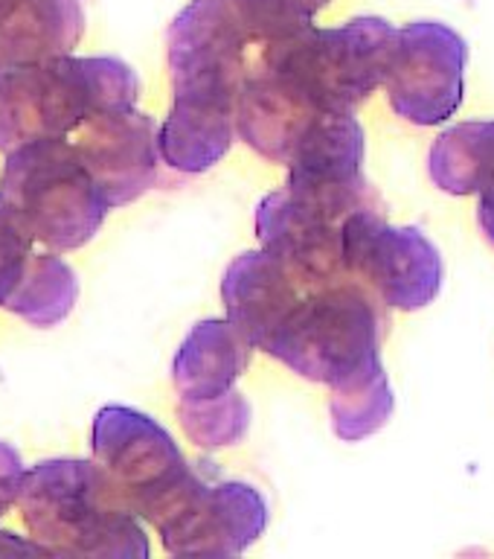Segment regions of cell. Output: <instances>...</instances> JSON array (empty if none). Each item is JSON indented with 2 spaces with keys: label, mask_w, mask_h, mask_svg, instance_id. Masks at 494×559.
Returning <instances> with one entry per match:
<instances>
[{
  "label": "cell",
  "mask_w": 494,
  "mask_h": 559,
  "mask_svg": "<svg viewBox=\"0 0 494 559\" xmlns=\"http://www.w3.org/2000/svg\"><path fill=\"white\" fill-rule=\"evenodd\" d=\"M76 300L79 277L76 271L70 269V262L61 260L59 253L33 251L3 309L17 314L29 326L50 330L56 323L68 321Z\"/></svg>",
  "instance_id": "18"
},
{
  "label": "cell",
  "mask_w": 494,
  "mask_h": 559,
  "mask_svg": "<svg viewBox=\"0 0 494 559\" xmlns=\"http://www.w3.org/2000/svg\"><path fill=\"white\" fill-rule=\"evenodd\" d=\"M140 79L113 56H56L0 68V152L33 140L68 138L91 117L134 108Z\"/></svg>",
  "instance_id": "2"
},
{
  "label": "cell",
  "mask_w": 494,
  "mask_h": 559,
  "mask_svg": "<svg viewBox=\"0 0 494 559\" xmlns=\"http://www.w3.org/2000/svg\"><path fill=\"white\" fill-rule=\"evenodd\" d=\"M312 283L288 269L268 248L239 253L221 280L227 318L244 332L256 349H268L288 314L294 312Z\"/></svg>",
  "instance_id": "13"
},
{
  "label": "cell",
  "mask_w": 494,
  "mask_h": 559,
  "mask_svg": "<svg viewBox=\"0 0 494 559\" xmlns=\"http://www.w3.org/2000/svg\"><path fill=\"white\" fill-rule=\"evenodd\" d=\"M344 222L329 210L300 199L288 187L270 192L256 207V236L288 269L312 286L349 277L344 269Z\"/></svg>",
  "instance_id": "12"
},
{
  "label": "cell",
  "mask_w": 494,
  "mask_h": 559,
  "mask_svg": "<svg viewBox=\"0 0 494 559\" xmlns=\"http://www.w3.org/2000/svg\"><path fill=\"white\" fill-rule=\"evenodd\" d=\"M73 146L111 210L152 190L164 160L160 126L155 117L137 111V105L103 111L82 122L73 131Z\"/></svg>",
  "instance_id": "11"
},
{
  "label": "cell",
  "mask_w": 494,
  "mask_h": 559,
  "mask_svg": "<svg viewBox=\"0 0 494 559\" xmlns=\"http://www.w3.org/2000/svg\"><path fill=\"white\" fill-rule=\"evenodd\" d=\"M33 245L35 236L0 192V306H7L9 295L15 292L26 262L33 257Z\"/></svg>",
  "instance_id": "21"
},
{
  "label": "cell",
  "mask_w": 494,
  "mask_h": 559,
  "mask_svg": "<svg viewBox=\"0 0 494 559\" xmlns=\"http://www.w3.org/2000/svg\"><path fill=\"white\" fill-rule=\"evenodd\" d=\"M427 173L448 195H483L494 190V120L445 129L431 146Z\"/></svg>",
  "instance_id": "17"
},
{
  "label": "cell",
  "mask_w": 494,
  "mask_h": 559,
  "mask_svg": "<svg viewBox=\"0 0 494 559\" xmlns=\"http://www.w3.org/2000/svg\"><path fill=\"white\" fill-rule=\"evenodd\" d=\"M384 332L387 306L358 280L344 277L309 288L265 353L303 379L344 391L384 376Z\"/></svg>",
  "instance_id": "3"
},
{
  "label": "cell",
  "mask_w": 494,
  "mask_h": 559,
  "mask_svg": "<svg viewBox=\"0 0 494 559\" xmlns=\"http://www.w3.org/2000/svg\"><path fill=\"white\" fill-rule=\"evenodd\" d=\"M82 35L79 0H0V68L70 56Z\"/></svg>",
  "instance_id": "16"
},
{
  "label": "cell",
  "mask_w": 494,
  "mask_h": 559,
  "mask_svg": "<svg viewBox=\"0 0 494 559\" xmlns=\"http://www.w3.org/2000/svg\"><path fill=\"white\" fill-rule=\"evenodd\" d=\"M12 554H38V557H47V550L41 545H35L33 539H17L15 533L0 531V557H12Z\"/></svg>",
  "instance_id": "23"
},
{
  "label": "cell",
  "mask_w": 494,
  "mask_h": 559,
  "mask_svg": "<svg viewBox=\"0 0 494 559\" xmlns=\"http://www.w3.org/2000/svg\"><path fill=\"white\" fill-rule=\"evenodd\" d=\"M253 344L230 318L198 321L172 361V382L181 402L209 400L233 391L251 365Z\"/></svg>",
  "instance_id": "15"
},
{
  "label": "cell",
  "mask_w": 494,
  "mask_h": 559,
  "mask_svg": "<svg viewBox=\"0 0 494 559\" xmlns=\"http://www.w3.org/2000/svg\"><path fill=\"white\" fill-rule=\"evenodd\" d=\"M24 478L26 466L24 461H21V452H17L15 445H9L0 440V519L17 504Z\"/></svg>",
  "instance_id": "22"
},
{
  "label": "cell",
  "mask_w": 494,
  "mask_h": 559,
  "mask_svg": "<svg viewBox=\"0 0 494 559\" xmlns=\"http://www.w3.org/2000/svg\"><path fill=\"white\" fill-rule=\"evenodd\" d=\"M0 192L35 242L52 251L91 242L111 210L68 138L33 140L7 152Z\"/></svg>",
  "instance_id": "5"
},
{
  "label": "cell",
  "mask_w": 494,
  "mask_h": 559,
  "mask_svg": "<svg viewBox=\"0 0 494 559\" xmlns=\"http://www.w3.org/2000/svg\"><path fill=\"white\" fill-rule=\"evenodd\" d=\"M291 3H297V7L303 9V12H309V15L314 17L323 7H326V3H329V0H291Z\"/></svg>",
  "instance_id": "25"
},
{
  "label": "cell",
  "mask_w": 494,
  "mask_h": 559,
  "mask_svg": "<svg viewBox=\"0 0 494 559\" xmlns=\"http://www.w3.org/2000/svg\"><path fill=\"white\" fill-rule=\"evenodd\" d=\"M17 510L47 557L146 559L140 515L96 461L52 457L26 469Z\"/></svg>",
  "instance_id": "1"
},
{
  "label": "cell",
  "mask_w": 494,
  "mask_h": 559,
  "mask_svg": "<svg viewBox=\"0 0 494 559\" xmlns=\"http://www.w3.org/2000/svg\"><path fill=\"white\" fill-rule=\"evenodd\" d=\"M364 129L356 114H323L288 160L286 187L338 218L382 207L378 192L364 178Z\"/></svg>",
  "instance_id": "10"
},
{
  "label": "cell",
  "mask_w": 494,
  "mask_h": 559,
  "mask_svg": "<svg viewBox=\"0 0 494 559\" xmlns=\"http://www.w3.org/2000/svg\"><path fill=\"white\" fill-rule=\"evenodd\" d=\"M268 527V501L244 480L201 478L157 524L172 557H236Z\"/></svg>",
  "instance_id": "9"
},
{
  "label": "cell",
  "mask_w": 494,
  "mask_h": 559,
  "mask_svg": "<svg viewBox=\"0 0 494 559\" xmlns=\"http://www.w3.org/2000/svg\"><path fill=\"white\" fill-rule=\"evenodd\" d=\"M321 117L323 111L260 59L248 70L239 96V138L253 152L288 166L300 140Z\"/></svg>",
  "instance_id": "14"
},
{
  "label": "cell",
  "mask_w": 494,
  "mask_h": 559,
  "mask_svg": "<svg viewBox=\"0 0 494 559\" xmlns=\"http://www.w3.org/2000/svg\"><path fill=\"white\" fill-rule=\"evenodd\" d=\"M469 44L439 21L401 26L387 68V96L393 111L413 126H439L457 114L466 94Z\"/></svg>",
  "instance_id": "8"
},
{
  "label": "cell",
  "mask_w": 494,
  "mask_h": 559,
  "mask_svg": "<svg viewBox=\"0 0 494 559\" xmlns=\"http://www.w3.org/2000/svg\"><path fill=\"white\" fill-rule=\"evenodd\" d=\"M253 408L244 393L233 391L209 400L178 402V419L192 443L201 449H227L239 445L251 428Z\"/></svg>",
  "instance_id": "19"
},
{
  "label": "cell",
  "mask_w": 494,
  "mask_h": 559,
  "mask_svg": "<svg viewBox=\"0 0 494 559\" xmlns=\"http://www.w3.org/2000/svg\"><path fill=\"white\" fill-rule=\"evenodd\" d=\"M478 222H480V227H483V234H486L489 242L494 245V190H489L480 195Z\"/></svg>",
  "instance_id": "24"
},
{
  "label": "cell",
  "mask_w": 494,
  "mask_h": 559,
  "mask_svg": "<svg viewBox=\"0 0 494 559\" xmlns=\"http://www.w3.org/2000/svg\"><path fill=\"white\" fill-rule=\"evenodd\" d=\"M399 29L384 17L361 15L335 29L305 26L262 47L260 61L286 79L323 114H356L384 85Z\"/></svg>",
  "instance_id": "4"
},
{
  "label": "cell",
  "mask_w": 494,
  "mask_h": 559,
  "mask_svg": "<svg viewBox=\"0 0 494 559\" xmlns=\"http://www.w3.org/2000/svg\"><path fill=\"white\" fill-rule=\"evenodd\" d=\"M91 452L120 489L122 501L152 527L164 522L204 478L157 419L125 405L96 411Z\"/></svg>",
  "instance_id": "6"
},
{
  "label": "cell",
  "mask_w": 494,
  "mask_h": 559,
  "mask_svg": "<svg viewBox=\"0 0 494 559\" xmlns=\"http://www.w3.org/2000/svg\"><path fill=\"white\" fill-rule=\"evenodd\" d=\"M344 269L387 309L417 312L434 304L445 280L443 257L419 227L387 225L382 207L344 222Z\"/></svg>",
  "instance_id": "7"
},
{
  "label": "cell",
  "mask_w": 494,
  "mask_h": 559,
  "mask_svg": "<svg viewBox=\"0 0 494 559\" xmlns=\"http://www.w3.org/2000/svg\"><path fill=\"white\" fill-rule=\"evenodd\" d=\"M329 414L335 435L347 443H358L382 431L393 417V391L387 373L344 391H332Z\"/></svg>",
  "instance_id": "20"
}]
</instances>
